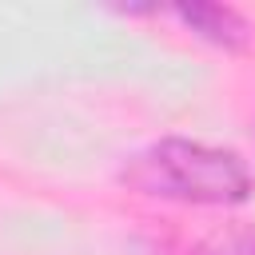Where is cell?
Listing matches in <instances>:
<instances>
[{
    "instance_id": "1",
    "label": "cell",
    "mask_w": 255,
    "mask_h": 255,
    "mask_svg": "<svg viewBox=\"0 0 255 255\" xmlns=\"http://www.w3.org/2000/svg\"><path fill=\"white\" fill-rule=\"evenodd\" d=\"M120 179L151 199H175L195 207H235L251 195V171L231 147L167 135L135 151Z\"/></svg>"
},
{
    "instance_id": "2",
    "label": "cell",
    "mask_w": 255,
    "mask_h": 255,
    "mask_svg": "<svg viewBox=\"0 0 255 255\" xmlns=\"http://www.w3.org/2000/svg\"><path fill=\"white\" fill-rule=\"evenodd\" d=\"M171 12H175V20L183 28H191L199 40H207V44H215L223 52H243L251 44V24L227 4L195 0V4H175Z\"/></svg>"
},
{
    "instance_id": "3",
    "label": "cell",
    "mask_w": 255,
    "mask_h": 255,
    "mask_svg": "<svg viewBox=\"0 0 255 255\" xmlns=\"http://www.w3.org/2000/svg\"><path fill=\"white\" fill-rule=\"evenodd\" d=\"M191 255H255V231L251 227H223L203 235Z\"/></svg>"
}]
</instances>
